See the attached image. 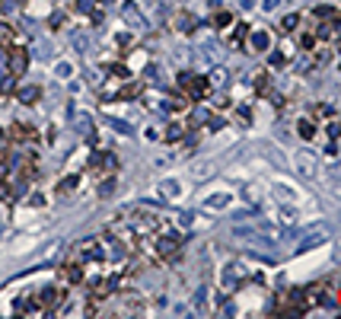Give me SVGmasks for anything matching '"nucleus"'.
Masks as SVG:
<instances>
[{
    "label": "nucleus",
    "instance_id": "20",
    "mask_svg": "<svg viewBox=\"0 0 341 319\" xmlns=\"http://www.w3.org/2000/svg\"><path fill=\"white\" fill-rule=\"evenodd\" d=\"M137 90H141L137 83H134V86H125V90H121V99H134V93H137Z\"/></svg>",
    "mask_w": 341,
    "mask_h": 319
},
{
    "label": "nucleus",
    "instance_id": "19",
    "mask_svg": "<svg viewBox=\"0 0 341 319\" xmlns=\"http://www.w3.org/2000/svg\"><path fill=\"white\" fill-rule=\"evenodd\" d=\"M300 134H303V137H312V134H316V128H312V125L303 118V122H300Z\"/></svg>",
    "mask_w": 341,
    "mask_h": 319
},
{
    "label": "nucleus",
    "instance_id": "3",
    "mask_svg": "<svg viewBox=\"0 0 341 319\" xmlns=\"http://www.w3.org/2000/svg\"><path fill=\"white\" fill-rule=\"evenodd\" d=\"M7 61H10V74H23L26 64H29V55H26L23 45H10L7 48Z\"/></svg>",
    "mask_w": 341,
    "mask_h": 319
},
{
    "label": "nucleus",
    "instance_id": "5",
    "mask_svg": "<svg viewBox=\"0 0 341 319\" xmlns=\"http://www.w3.org/2000/svg\"><path fill=\"white\" fill-rule=\"evenodd\" d=\"M39 303H42V309H58V303H61V290L58 287H45L39 294Z\"/></svg>",
    "mask_w": 341,
    "mask_h": 319
},
{
    "label": "nucleus",
    "instance_id": "6",
    "mask_svg": "<svg viewBox=\"0 0 341 319\" xmlns=\"http://www.w3.org/2000/svg\"><path fill=\"white\" fill-rule=\"evenodd\" d=\"M325 188H328V195L335 198V201H341V172H335V176L325 182Z\"/></svg>",
    "mask_w": 341,
    "mask_h": 319
},
{
    "label": "nucleus",
    "instance_id": "15",
    "mask_svg": "<svg viewBox=\"0 0 341 319\" xmlns=\"http://www.w3.org/2000/svg\"><path fill=\"white\" fill-rule=\"evenodd\" d=\"M296 20H300V16H296V13L284 16V20H281V32H290V29H296Z\"/></svg>",
    "mask_w": 341,
    "mask_h": 319
},
{
    "label": "nucleus",
    "instance_id": "7",
    "mask_svg": "<svg viewBox=\"0 0 341 319\" xmlns=\"http://www.w3.org/2000/svg\"><path fill=\"white\" fill-rule=\"evenodd\" d=\"M13 45V26L0 23V48H10Z\"/></svg>",
    "mask_w": 341,
    "mask_h": 319
},
{
    "label": "nucleus",
    "instance_id": "22",
    "mask_svg": "<svg viewBox=\"0 0 341 319\" xmlns=\"http://www.w3.org/2000/svg\"><path fill=\"white\" fill-rule=\"evenodd\" d=\"M338 131H341V125H338V122H331V125H328V137H335Z\"/></svg>",
    "mask_w": 341,
    "mask_h": 319
},
{
    "label": "nucleus",
    "instance_id": "12",
    "mask_svg": "<svg viewBox=\"0 0 341 319\" xmlns=\"http://www.w3.org/2000/svg\"><path fill=\"white\" fill-rule=\"evenodd\" d=\"M274 192H277V198H281V201H293V198H296V192H293V188L290 185H274Z\"/></svg>",
    "mask_w": 341,
    "mask_h": 319
},
{
    "label": "nucleus",
    "instance_id": "14",
    "mask_svg": "<svg viewBox=\"0 0 341 319\" xmlns=\"http://www.w3.org/2000/svg\"><path fill=\"white\" fill-rule=\"evenodd\" d=\"M77 185H80V179L71 176V179H64V182L58 185V192H61V195H67V192H71V188H77Z\"/></svg>",
    "mask_w": 341,
    "mask_h": 319
},
{
    "label": "nucleus",
    "instance_id": "13",
    "mask_svg": "<svg viewBox=\"0 0 341 319\" xmlns=\"http://www.w3.org/2000/svg\"><path fill=\"white\" fill-rule=\"evenodd\" d=\"M160 255L172 258V255H176V243H172V239H163V243H160Z\"/></svg>",
    "mask_w": 341,
    "mask_h": 319
},
{
    "label": "nucleus",
    "instance_id": "4",
    "mask_svg": "<svg viewBox=\"0 0 341 319\" xmlns=\"http://www.w3.org/2000/svg\"><path fill=\"white\" fill-rule=\"evenodd\" d=\"M121 309H125V313H131V316H141V313H147V306H144V297L141 294H125L121 297Z\"/></svg>",
    "mask_w": 341,
    "mask_h": 319
},
{
    "label": "nucleus",
    "instance_id": "1",
    "mask_svg": "<svg viewBox=\"0 0 341 319\" xmlns=\"http://www.w3.org/2000/svg\"><path fill=\"white\" fill-rule=\"evenodd\" d=\"M179 86L188 99H204L207 96V80L198 74H179Z\"/></svg>",
    "mask_w": 341,
    "mask_h": 319
},
{
    "label": "nucleus",
    "instance_id": "23",
    "mask_svg": "<svg viewBox=\"0 0 341 319\" xmlns=\"http://www.w3.org/2000/svg\"><path fill=\"white\" fill-rule=\"evenodd\" d=\"M331 258H335V262H341V243H338V249H335V255H331Z\"/></svg>",
    "mask_w": 341,
    "mask_h": 319
},
{
    "label": "nucleus",
    "instance_id": "2",
    "mask_svg": "<svg viewBox=\"0 0 341 319\" xmlns=\"http://www.w3.org/2000/svg\"><path fill=\"white\" fill-rule=\"evenodd\" d=\"M293 163H296V172H300V176H306V179H316L319 176V157L312 150H300L293 157Z\"/></svg>",
    "mask_w": 341,
    "mask_h": 319
},
{
    "label": "nucleus",
    "instance_id": "9",
    "mask_svg": "<svg viewBox=\"0 0 341 319\" xmlns=\"http://www.w3.org/2000/svg\"><path fill=\"white\" fill-rule=\"evenodd\" d=\"M325 230H319V233H312V236H306L303 243H300V249H312V246H319V243H325Z\"/></svg>",
    "mask_w": 341,
    "mask_h": 319
},
{
    "label": "nucleus",
    "instance_id": "21",
    "mask_svg": "<svg viewBox=\"0 0 341 319\" xmlns=\"http://www.w3.org/2000/svg\"><path fill=\"white\" fill-rule=\"evenodd\" d=\"M300 45L309 51V48H316V39H312V36H303V39H300Z\"/></svg>",
    "mask_w": 341,
    "mask_h": 319
},
{
    "label": "nucleus",
    "instance_id": "10",
    "mask_svg": "<svg viewBox=\"0 0 341 319\" xmlns=\"http://www.w3.org/2000/svg\"><path fill=\"white\" fill-rule=\"evenodd\" d=\"M10 137H13V141H23V137H32V128H29V125H13V128H10Z\"/></svg>",
    "mask_w": 341,
    "mask_h": 319
},
{
    "label": "nucleus",
    "instance_id": "16",
    "mask_svg": "<svg viewBox=\"0 0 341 319\" xmlns=\"http://www.w3.org/2000/svg\"><path fill=\"white\" fill-rule=\"evenodd\" d=\"M160 195H166V198L172 201V195H179V185H176V182H163V185H160Z\"/></svg>",
    "mask_w": 341,
    "mask_h": 319
},
{
    "label": "nucleus",
    "instance_id": "18",
    "mask_svg": "<svg viewBox=\"0 0 341 319\" xmlns=\"http://www.w3.org/2000/svg\"><path fill=\"white\" fill-rule=\"evenodd\" d=\"M230 23H233L230 13H217V16H214V26H217V29H223V26H230Z\"/></svg>",
    "mask_w": 341,
    "mask_h": 319
},
{
    "label": "nucleus",
    "instance_id": "8",
    "mask_svg": "<svg viewBox=\"0 0 341 319\" xmlns=\"http://www.w3.org/2000/svg\"><path fill=\"white\" fill-rule=\"evenodd\" d=\"M176 26H179L182 32H191V29H195V16H191V13H179L176 16Z\"/></svg>",
    "mask_w": 341,
    "mask_h": 319
},
{
    "label": "nucleus",
    "instance_id": "17",
    "mask_svg": "<svg viewBox=\"0 0 341 319\" xmlns=\"http://www.w3.org/2000/svg\"><path fill=\"white\" fill-rule=\"evenodd\" d=\"M246 32H249V26H246V23H239V26H236V32H233V45H239V42L246 39Z\"/></svg>",
    "mask_w": 341,
    "mask_h": 319
},
{
    "label": "nucleus",
    "instance_id": "11",
    "mask_svg": "<svg viewBox=\"0 0 341 319\" xmlns=\"http://www.w3.org/2000/svg\"><path fill=\"white\" fill-rule=\"evenodd\" d=\"M39 99V86H23L20 90V102H36Z\"/></svg>",
    "mask_w": 341,
    "mask_h": 319
}]
</instances>
